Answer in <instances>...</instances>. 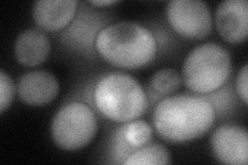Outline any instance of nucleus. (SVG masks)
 Listing matches in <instances>:
<instances>
[{
  "instance_id": "nucleus-1",
  "label": "nucleus",
  "mask_w": 248,
  "mask_h": 165,
  "mask_svg": "<svg viewBox=\"0 0 248 165\" xmlns=\"http://www.w3.org/2000/svg\"><path fill=\"white\" fill-rule=\"evenodd\" d=\"M215 120L210 101L193 95L162 99L154 109L153 123L158 135L170 143L182 144L203 136Z\"/></svg>"
},
{
  "instance_id": "nucleus-2",
  "label": "nucleus",
  "mask_w": 248,
  "mask_h": 165,
  "mask_svg": "<svg viewBox=\"0 0 248 165\" xmlns=\"http://www.w3.org/2000/svg\"><path fill=\"white\" fill-rule=\"evenodd\" d=\"M95 48L108 63L125 69H138L154 59L157 42L151 31L140 23L122 21L99 31Z\"/></svg>"
},
{
  "instance_id": "nucleus-3",
  "label": "nucleus",
  "mask_w": 248,
  "mask_h": 165,
  "mask_svg": "<svg viewBox=\"0 0 248 165\" xmlns=\"http://www.w3.org/2000/svg\"><path fill=\"white\" fill-rule=\"evenodd\" d=\"M93 99L98 111L114 122L127 123L141 117L148 106L142 86L133 76L114 73L97 82Z\"/></svg>"
},
{
  "instance_id": "nucleus-4",
  "label": "nucleus",
  "mask_w": 248,
  "mask_h": 165,
  "mask_svg": "<svg viewBox=\"0 0 248 165\" xmlns=\"http://www.w3.org/2000/svg\"><path fill=\"white\" fill-rule=\"evenodd\" d=\"M232 73V58L223 46L202 44L187 55L183 63V82L199 94L211 93L226 84Z\"/></svg>"
},
{
  "instance_id": "nucleus-5",
  "label": "nucleus",
  "mask_w": 248,
  "mask_h": 165,
  "mask_svg": "<svg viewBox=\"0 0 248 165\" xmlns=\"http://www.w3.org/2000/svg\"><path fill=\"white\" fill-rule=\"evenodd\" d=\"M97 131L96 117L83 102L74 101L62 106L53 118L51 133L55 145L65 151L86 147Z\"/></svg>"
},
{
  "instance_id": "nucleus-6",
  "label": "nucleus",
  "mask_w": 248,
  "mask_h": 165,
  "mask_svg": "<svg viewBox=\"0 0 248 165\" xmlns=\"http://www.w3.org/2000/svg\"><path fill=\"white\" fill-rule=\"evenodd\" d=\"M167 18L178 34L187 38H204L212 30L211 11L202 0H172L167 5Z\"/></svg>"
},
{
  "instance_id": "nucleus-7",
  "label": "nucleus",
  "mask_w": 248,
  "mask_h": 165,
  "mask_svg": "<svg viewBox=\"0 0 248 165\" xmlns=\"http://www.w3.org/2000/svg\"><path fill=\"white\" fill-rule=\"evenodd\" d=\"M215 158L223 164L246 165L248 162V135L239 125H222L211 136Z\"/></svg>"
},
{
  "instance_id": "nucleus-8",
  "label": "nucleus",
  "mask_w": 248,
  "mask_h": 165,
  "mask_svg": "<svg viewBox=\"0 0 248 165\" xmlns=\"http://www.w3.org/2000/svg\"><path fill=\"white\" fill-rule=\"evenodd\" d=\"M215 25L220 36L230 44L244 42L248 33V2L226 0L217 6Z\"/></svg>"
},
{
  "instance_id": "nucleus-9",
  "label": "nucleus",
  "mask_w": 248,
  "mask_h": 165,
  "mask_svg": "<svg viewBox=\"0 0 248 165\" xmlns=\"http://www.w3.org/2000/svg\"><path fill=\"white\" fill-rule=\"evenodd\" d=\"M57 78L46 70H33L23 75L17 85L22 102L30 106H43L50 104L59 94Z\"/></svg>"
},
{
  "instance_id": "nucleus-10",
  "label": "nucleus",
  "mask_w": 248,
  "mask_h": 165,
  "mask_svg": "<svg viewBox=\"0 0 248 165\" xmlns=\"http://www.w3.org/2000/svg\"><path fill=\"white\" fill-rule=\"evenodd\" d=\"M78 4L77 0H40L33 4L32 17L42 29L58 31L74 19Z\"/></svg>"
},
{
  "instance_id": "nucleus-11",
  "label": "nucleus",
  "mask_w": 248,
  "mask_h": 165,
  "mask_svg": "<svg viewBox=\"0 0 248 165\" xmlns=\"http://www.w3.org/2000/svg\"><path fill=\"white\" fill-rule=\"evenodd\" d=\"M14 52L20 64L27 67L38 66L44 63L51 52L50 39L40 29H26L16 39Z\"/></svg>"
},
{
  "instance_id": "nucleus-12",
  "label": "nucleus",
  "mask_w": 248,
  "mask_h": 165,
  "mask_svg": "<svg viewBox=\"0 0 248 165\" xmlns=\"http://www.w3.org/2000/svg\"><path fill=\"white\" fill-rule=\"evenodd\" d=\"M126 165H164L170 163L168 149L160 144H150L128 156L123 162Z\"/></svg>"
},
{
  "instance_id": "nucleus-13",
  "label": "nucleus",
  "mask_w": 248,
  "mask_h": 165,
  "mask_svg": "<svg viewBox=\"0 0 248 165\" xmlns=\"http://www.w3.org/2000/svg\"><path fill=\"white\" fill-rule=\"evenodd\" d=\"M181 75L173 68H162L151 77L152 88L161 94H173L181 87Z\"/></svg>"
},
{
  "instance_id": "nucleus-14",
  "label": "nucleus",
  "mask_w": 248,
  "mask_h": 165,
  "mask_svg": "<svg viewBox=\"0 0 248 165\" xmlns=\"http://www.w3.org/2000/svg\"><path fill=\"white\" fill-rule=\"evenodd\" d=\"M124 137H125V140L129 146L134 148H141L151 140L152 128L146 121H131L125 128Z\"/></svg>"
},
{
  "instance_id": "nucleus-15",
  "label": "nucleus",
  "mask_w": 248,
  "mask_h": 165,
  "mask_svg": "<svg viewBox=\"0 0 248 165\" xmlns=\"http://www.w3.org/2000/svg\"><path fill=\"white\" fill-rule=\"evenodd\" d=\"M15 84L11 75L4 70L0 72V113L9 109L15 96Z\"/></svg>"
},
{
  "instance_id": "nucleus-16",
  "label": "nucleus",
  "mask_w": 248,
  "mask_h": 165,
  "mask_svg": "<svg viewBox=\"0 0 248 165\" xmlns=\"http://www.w3.org/2000/svg\"><path fill=\"white\" fill-rule=\"evenodd\" d=\"M248 82V65L244 64V66L240 70L237 80H236V91L238 96L240 97L244 105H247V83Z\"/></svg>"
},
{
  "instance_id": "nucleus-17",
  "label": "nucleus",
  "mask_w": 248,
  "mask_h": 165,
  "mask_svg": "<svg viewBox=\"0 0 248 165\" xmlns=\"http://www.w3.org/2000/svg\"><path fill=\"white\" fill-rule=\"evenodd\" d=\"M118 2L119 1H117V0H99V1L95 0V1H90V3L94 4L96 6H108V5H112L115 3H118Z\"/></svg>"
}]
</instances>
